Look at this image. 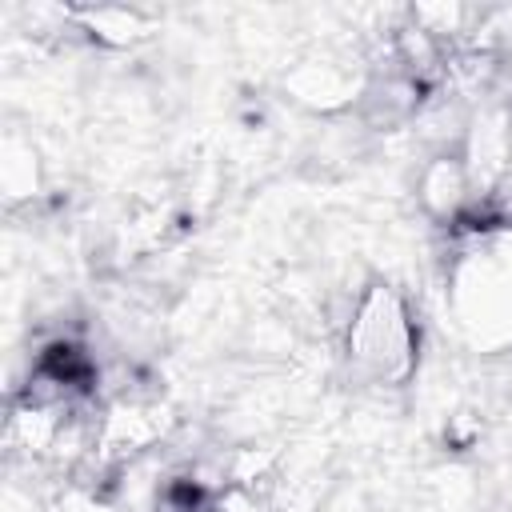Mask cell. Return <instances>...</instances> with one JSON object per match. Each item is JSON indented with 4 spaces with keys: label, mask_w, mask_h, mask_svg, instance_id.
Listing matches in <instances>:
<instances>
[{
    "label": "cell",
    "mask_w": 512,
    "mask_h": 512,
    "mask_svg": "<svg viewBox=\"0 0 512 512\" xmlns=\"http://www.w3.org/2000/svg\"><path fill=\"white\" fill-rule=\"evenodd\" d=\"M408 316L404 308L388 296V292H376L360 316H356V328H352V352L356 360H364L376 376H396L404 364H408Z\"/></svg>",
    "instance_id": "1"
}]
</instances>
